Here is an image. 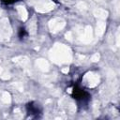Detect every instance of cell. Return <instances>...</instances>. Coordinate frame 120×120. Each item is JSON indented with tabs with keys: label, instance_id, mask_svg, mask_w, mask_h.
<instances>
[{
	"label": "cell",
	"instance_id": "obj_1",
	"mask_svg": "<svg viewBox=\"0 0 120 120\" xmlns=\"http://www.w3.org/2000/svg\"><path fill=\"white\" fill-rule=\"evenodd\" d=\"M72 96L79 102H86L90 98V95L84 89H82L77 85L74 86V88L72 90Z\"/></svg>",
	"mask_w": 120,
	"mask_h": 120
},
{
	"label": "cell",
	"instance_id": "obj_2",
	"mask_svg": "<svg viewBox=\"0 0 120 120\" xmlns=\"http://www.w3.org/2000/svg\"><path fill=\"white\" fill-rule=\"evenodd\" d=\"M26 110H27V113L31 116L33 115L38 116V114L41 113V108L36 102H29L26 105Z\"/></svg>",
	"mask_w": 120,
	"mask_h": 120
},
{
	"label": "cell",
	"instance_id": "obj_3",
	"mask_svg": "<svg viewBox=\"0 0 120 120\" xmlns=\"http://www.w3.org/2000/svg\"><path fill=\"white\" fill-rule=\"evenodd\" d=\"M25 36H26V32H25L24 28H21L20 29V33H19V37L20 38H23Z\"/></svg>",
	"mask_w": 120,
	"mask_h": 120
},
{
	"label": "cell",
	"instance_id": "obj_4",
	"mask_svg": "<svg viewBox=\"0 0 120 120\" xmlns=\"http://www.w3.org/2000/svg\"><path fill=\"white\" fill-rule=\"evenodd\" d=\"M4 4H6V5H10V4H13V3H15V2H17L18 0H1Z\"/></svg>",
	"mask_w": 120,
	"mask_h": 120
}]
</instances>
